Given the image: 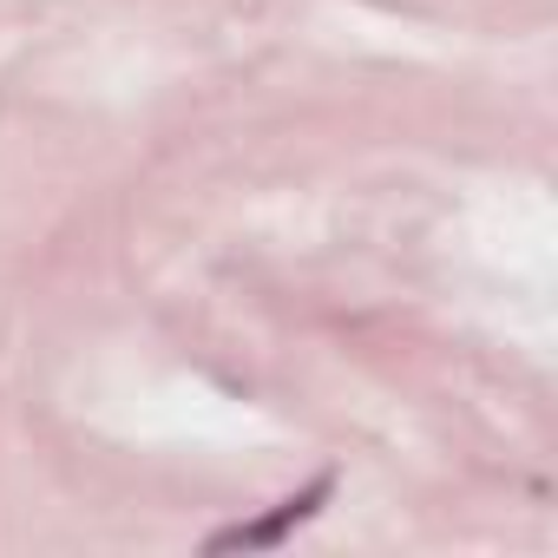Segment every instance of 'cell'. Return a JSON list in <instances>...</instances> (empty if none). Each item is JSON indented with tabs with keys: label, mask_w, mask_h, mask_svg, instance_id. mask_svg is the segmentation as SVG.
I'll return each instance as SVG.
<instances>
[{
	"label": "cell",
	"mask_w": 558,
	"mask_h": 558,
	"mask_svg": "<svg viewBox=\"0 0 558 558\" xmlns=\"http://www.w3.org/2000/svg\"><path fill=\"white\" fill-rule=\"evenodd\" d=\"M316 499H323V486H316V493H303V499H290L283 512H276V519H263V525H230V532H217V538H210V551H230V545H269V538H283L296 519H310V506H316Z\"/></svg>",
	"instance_id": "cell-1"
}]
</instances>
